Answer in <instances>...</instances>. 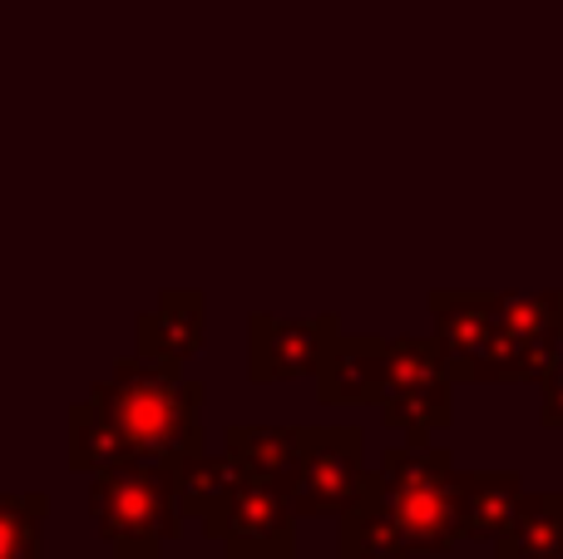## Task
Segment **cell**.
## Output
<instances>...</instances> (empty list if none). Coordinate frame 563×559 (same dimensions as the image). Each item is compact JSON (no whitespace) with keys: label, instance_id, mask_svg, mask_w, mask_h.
<instances>
[{"label":"cell","instance_id":"1","mask_svg":"<svg viewBox=\"0 0 563 559\" xmlns=\"http://www.w3.org/2000/svg\"><path fill=\"white\" fill-rule=\"evenodd\" d=\"M89 402L104 406V416L119 426L134 461L178 465L188 456L208 451L203 436V402L208 386L184 376L178 362H154V357H124L104 382H95Z\"/></svg>","mask_w":563,"mask_h":559},{"label":"cell","instance_id":"2","mask_svg":"<svg viewBox=\"0 0 563 559\" xmlns=\"http://www.w3.org/2000/svg\"><path fill=\"white\" fill-rule=\"evenodd\" d=\"M376 495L406 555L455 550V465L435 441H400L376 456Z\"/></svg>","mask_w":563,"mask_h":559},{"label":"cell","instance_id":"3","mask_svg":"<svg viewBox=\"0 0 563 559\" xmlns=\"http://www.w3.org/2000/svg\"><path fill=\"white\" fill-rule=\"evenodd\" d=\"M89 515L114 559H158L184 535L174 495V465L129 461L89 475Z\"/></svg>","mask_w":563,"mask_h":559},{"label":"cell","instance_id":"4","mask_svg":"<svg viewBox=\"0 0 563 559\" xmlns=\"http://www.w3.org/2000/svg\"><path fill=\"white\" fill-rule=\"evenodd\" d=\"M366 431L361 426H311L307 451L277 481L282 501L297 520L307 515H346L366 495Z\"/></svg>","mask_w":563,"mask_h":559},{"label":"cell","instance_id":"5","mask_svg":"<svg viewBox=\"0 0 563 559\" xmlns=\"http://www.w3.org/2000/svg\"><path fill=\"white\" fill-rule=\"evenodd\" d=\"M208 540L223 545L228 559H291L297 555V515L287 511L277 481L243 475L238 491L203 520Z\"/></svg>","mask_w":563,"mask_h":559},{"label":"cell","instance_id":"6","mask_svg":"<svg viewBox=\"0 0 563 559\" xmlns=\"http://www.w3.org/2000/svg\"><path fill=\"white\" fill-rule=\"evenodd\" d=\"M341 332L336 313L321 317H273L253 313L247 317V376L263 386L297 382V376L317 372V357L331 337Z\"/></svg>","mask_w":563,"mask_h":559},{"label":"cell","instance_id":"7","mask_svg":"<svg viewBox=\"0 0 563 559\" xmlns=\"http://www.w3.org/2000/svg\"><path fill=\"white\" fill-rule=\"evenodd\" d=\"M208 342V297L198 287H168L158 293L154 313L134 322V352L154 362H194Z\"/></svg>","mask_w":563,"mask_h":559},{"label":"cell","instance_id":"8","mask_svg":"<svg viewBox=\"0 0 563 559\" xmlns=\"http://www.w3.org/2000/svg\"><path fill=\"white\" fill-rule=\"evenodd\" d=\"M380 347L386 337L371 332H346L341 327L317 357V396L327 406H361L376 396V376H380Z\"/></svg>","mask_w":563,"mask_h":559},{"label":"cell","instance_id":"9","mask_svg":"<svg viewBox=\"0 0 563 559\" xmlns=\"http://www.w3.org/2000/svg\"><path fill=\"white\" fill-rule=\"evenodd\" d=\"M495 303L499 293H430L426 307L435 317V342L450 357V382H465L470 362L485 352L489 332H495Z\"/></svg>","mask_w":563,"mask_h":559},{"label":"cell","instance_id":"10","mask_svg":"<svg viewBox=\"0 0 563 559\" xmlns=\"http://www.w3.org/2000/svg\"><path fill=\"white\" fill-rule=\"evenodd\" d=\"M525 495L515 471H455V540L495 545Z\"/></svg>","mask_w":563,"mask_h":559},{"label":"cell","instance_id":"11","mask_svg":"<svg viewBox=\"0 0 563 559\" xmlns=\"http://www.w3.org/2000/svg\"><path fill=\"white\" fill-rule=\"evenodd\" d=\"M450 357L435 337H386L380 347V376H376V396L371 406L386 396H406V392H450Z\"/></svg>","mask_w":563,"mask_h":559},{"label":"cell","instance_id":"12","mask_svg":"<svg viewBox=\"0 0 563 559\" xmlns=\"http://www.w3.org/2000/svg\"><path fill=\"white\" fill-rule=\"evenodd\" d=\"M495 559H563V491L525 485L505 535L495 540Z\"/></svg>","mask_w":563,"mask_h":559},{"label":"cell","instance_id":"13","mask_svg":"<svg viewBox=\"0 0 563 559\" xmlns=\"http://www.w3.org/2000/svg\"><path fill=\"white\" fill-rule=\"evenodd\" d=\"M311 426H228L223 431V451L243 465L247 475H263V481H282V475L297 465V456L307 451Z\"/></svg>","mask_w":563,"mask_h":559},{"label":"cell","instance_id":"14","mask_svg":"<svg viewBox=\"0 0 563 559\" xmlns=\"http://www.w3.org/2000/svg\"><path fill=\"white\" fill-rule=\"evenodd\" d=\"M134 451L129 441L119 436V426L104 416L99 402H75L69 406V471L75 475H99V471H114V465H129Z\"/></svg>","mask_w":563,"mask_h":559},{"label":"cell","instance_id":"15","mask_svg":"<svg viewBox=\"0 0 563 559\" xmlns=\"http://www.w3.org/2000/svg\"><path fill=\"white\" fill-rule=\"evenodd\" d=\"M243 465L233 461V456H188V461L174 465V495H178V511H184V520H208V515L218 511V505L228 501V495L238 491V481H243Z\"/></svg>","mask_w":563,"mask_h":559},{"label":"cell","instance_id":"16","mask_svg":"<svg viewBox=\"0 0 563 559\" xmlns=\"http://www.w3.org/2000/svg\"><path fill=\"white\" fill-rule=\"evenodd\" d=\"M336 525H341V535H336L341 559H400L406 555L396 520L386 515V505H380V495H376V471H371L366 495H361L346 515H336Z\"/></svg>","mask_w":563,"mask_h":559},{"label":"cell","instance_id":"17","mask_svg":"<svg viewBox=\"0 0 563 559\" xmlns=\"http://www.w3.org/2000/svg\"><path fill=\"white\" fill-rule=\"evenodd\" d=\"M45 491L0 495V559H45Z\"/></svg>","mask_w":563,"mask_h":559},{"label":"cell","instance_id":"18","mask_svg":"<svg viewBox=\"0 0 563 559\" xmlns=\"http://www.w3.org/2000/svg\"><path fill=\"white\" fill-rule=\"evenodd\" d=\"M450 392H406V396H386L380 402V421L390 431H400L406 441H430L450 426Z\"/></svg>","mask_w":563,"mask_h":559},{"label":"cell","instance_id":"19","mask_svg":"<svg viewBox=\"0 0 563 559\" xmlns=\"http://www.w3.org/2000/svg\"><path fill=\"white\" fill-rule=\"evenodd\" d=\"M539 421L549 426V431H563V376L544 386V402H539Z\"/></svg>","mask_w":563,"mask_h":559},{"label":"cell","instance_id":"20","mask_svg":"<svg viewBox=\"0 0 563 559\" xmlns=\"http://www.w3.org/2000/svg\"><path fill=\"white\" fill-rule=\"evenodd\" d=\"M400 559H416V555H400Z\"/></svg>","mask_w":563,"mask_h":559}]
</instances>
